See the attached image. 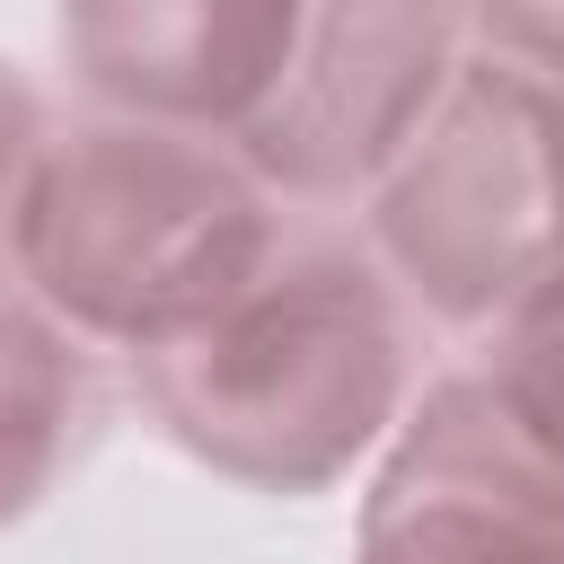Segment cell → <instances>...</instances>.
Here are the masks:
<instances>
[{
    "instance_id": "1",
    "label": "cell",
    "mask_w": 564,
    "mask_h": 564,
    "mask_svg": "<svg viewBox=\"0 0 564 564\" xmlns=\"http://www.w3.org/2000/svg\"><path fill=\"white\" fill-rule=\"evenodd\" d=\"M150 423L238 494H326L405 423V291L370 247L282 238V256L194 335L132 361Z\"/></svg>"
},
{
    "instance_id": "2",
    "label": "cell",
    "mask_w": 564,
    "mask_h": 564,
    "mask_svg": "<svg viewBox=\"0 0 564 564\" xmlns=\"http://www.w3.org/2000/svg\"><path fill=\"white\" fill-rule=\"evenodd\" d=\"M273 203L282 194L220 132L97 115L35 150L9 220V273L53 326L141 361L282 256Z\"/></svg>"
},
{
    "instance_id": "3",
    "label": "cell",
    "mask_w": 564,
    "mask_h": 564,
    "mask_svg": "<svg viewBox=\"0 0 564 564\" xmlns=\"http://www.w3.org/2000/svg\"><path fill=\"white\" fill-rule=\"evenodd\" d=\"M361 247L441 326H502L564 273V88L467 53L361 194Z\"/></svg>"
},
{
    "instance_id": "4",
    "label": "cell",
    "mask_w": 564,
    "mask_h": 564,
    "mask_svg": "<svg viewBox=\"0 0 564 564\" xmlns=\"http://www.w3.org/2000/svg\"><path fill=\"white\" fill-rule=\"evenodd\" d=\"M467 0H300L273 97L238 123V159L291 203H344L388 176L458 79Z\"/></svg>"
},
{
    "instance_id": "5",
    "label": "cell",
    "mask_w": 564,
    "mask_h": 564,
    "mask_svg": "<svg viewBox=\"0 0 564 564\" xmlns=\"http://www.w3.org/2000/svg\"><path fill=\"white\" fill-rule=\"evenodd\" d=\"M352 564H564V467L494 405L485 370L432 379L388 432Z\"/></svg>"
},
{
    "instance_id": "6",
    "label": "cell",
    "mask_w": 564,
    "mask_h": 564,
    "mask_svg": "<svg viewBox=\"0 0 564 564\" xmlns=\"http://www.w3.org/2000/svg\"><path fill=\"white\" fill-rule=\"evenodd\" d=\"M62 53L106 115L220 132L273 97L300 0H53Z\"/></svg>"
},
{
    "instance_id": "7",
    "label": "cell",
    "mask_w": 564,
    "mask_h": 564,
    "mask_svg": "<svg viewBox=\"0 0 564 564\" xmlns=\"http://www.w3.org/2000/svg\"><path fill=\"white\" fill-rule=\"evenodd\" d=\"M79 335L53 326L26 291H0V529H18L53 494L79 432Z\"/></svg>"
},
{
    "instance_id": "8",
    "label": "cell",
    "mask_w": 564,
    "mask_h": 564,
    "mask_svg": "<svg viewBox=\"0 0 564 564\" xmlns=\"http://www.w3.org/2000/svg\"><path fill=\"white\" fill-rule=\"evenodd\" d=\"M485 388H494V405L529 432V449H538L546 467H564V273L494 326Z\"/></svg>"
},
{
    "instance_id": "9",
    "label": "cell",
    "mask_w": 564,
    "mask_h": 564,
    "mask_svg": "<svg viewBox=\"0 0 564 564\" xmlns=\"http://www.w3.org/2000/svg\"><path fill=\"white\" fill-rule=\"evenodd\" d=\"M467 26L485 35V53L564 88V0H467Z\"/></svg>"
},
{
    "instance_id": "10",
    "label": "cell",
    "mask_w": 564,
    "mask_h": 564,
    "mask_svg": "<svg viewBox=\"0 0 564 564\" xmlns=\"http://www.w3.org/2000/svg\"><path fill=\"white\" fill-rule=\"evenodd\" d=\"M53 132H44V97L0 62V256H9V220H18V185H26V167H35V150H44Z\"/></svg>"
}]
</instances>
